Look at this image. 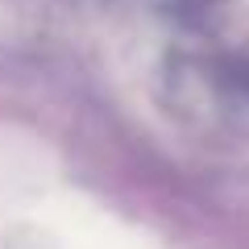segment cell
Masks as SVG:
<instances>
[{
  "label": "cell",
  "mask_w": 249,
  "mask_h": 249,
  "mask_svg": "<svg viewBox=\"0 0 249 249\" xmlns=\"http://www.w3.org/2000/svg\"><path fill=\"white\" fill-rule=\"evenodd\" d=\"M229 4L232 0H162V9L175 21H183V25H208V21L220 17Z\"/></svg>",
  "instance_id": "7a4b0ae2"
},
{
  "label": "cell",
  "mask_w": 249,
  "mask_h": 249,
  "mask_svg": "<svg viewBox=\"0 0 249 249\" xmlns=\"http://www.w3.org/2000/svg\"><path fill=\"white\" fill-rule=\"evenodd\" d=\"M178 96L224 121H249V54H187L175 62Z\"/></svg>",
  "instance_id": "6da1fadb"
}]
</instances>
